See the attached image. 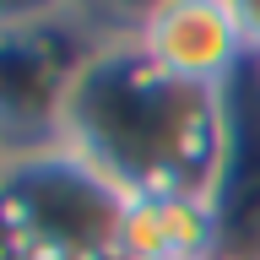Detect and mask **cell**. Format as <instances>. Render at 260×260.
<instances>
[{"label": "cell", "mask_w": 260, "mask_h": 260, "mask_svg": "<svg viewBox=\"0 0 260 260\" xmlns=\"http://www.w3.org/2000/svg\"><path fill=\"white\" fill-rule=\"evenodd\" d=\"M222 141V92L162 71L136 38H98L65 103V152L119 184L206 195Z\"/></svg>", "instance_id": "cell-1"}, {"label": "cell", "mask_w": 260, "mask_h": 260, "mask_svg": "<svg viewBox=\"0 0 260 260\" xmlns=\"http://www.w3.org/2000/svg\"><path fill=\"white\" fill-rule=\"evenodd\" d=\"M98 32L71 11L0 27V152L32 157L65 141V103Z\"/></svg>", "instance_id": "cell-3"}, {"label": "cell", "mask_w": 260, "mask_h": 260, "mask_svg": "<svg viewBox=\"0 0 260 260\" xmlns=\"http://www.w3.org/2000/svg\"><path fill=\"white\" fill-rule=\"evenodd\" d=\"M157 6H168V0H65V11L87 22L98 38H136Z\"/></svg>", "instance_id": "cell-7"}, {"label": "cell", "mask_w": 260, "mask_h": 260, "mask_svg": "<svg viewBox=\"0 0 260 260\" xmlns=\"http://www.w3.org/2000/svg\"><path fill=\"white\" fill-rule=\"evenodd\" d=\"M136 44L174 76L195 87H222L244 60V32L228 11V0H168L141 22Z\"/></svg>", "instance_id": "cell-5"}, {"label": "cell", "mask_w": 260, "mask_h": 260, "mask_svg": "<svg viewBox=\"0 0 260 260\" xmlns=\"http://www.w3.org/2000/svg\"><path fill=\"white\" fill-rule=\"evenodd\" d=\"M0 168H6V152H0Z\"/></svg>", "instance_id": "cell-10"}, {"label": "cell", "mask_w": 260, "mask_h": 260, "mask_svg": "<svg viewBox=\"0 0 260 260\" xmlns=\"http://www.w3.org/2000/svg\"><path fill=\"white\" fill-rule=\"evenodd\" d=\"M65 0H0V27H22V22H44L60 16Z\"/></svg>", "instance_id": "cell-8"}, {"label": "cell", "mask_w": 260, "mask_h": 260, "mask_svg": "<svg viewBox=\"0 0 260 260\" xmlns=\"http://www.w3.org/2000/svg\"><path fill=\"white\" fill-rule=\"evenodd\" d=\"M228 11H233V22L244 32V49L260 54V0H228Z\"/></svg>", "instance_id": "cell-9"}, {"label": "cell", "mask_w": 260, "mask_h": 260, "mask_svg": "<svg viewBox=\"0 0 260 260\" xmlns=\"http://www.w3.org/2000/svg\"><path fill=\"white\" fill-rule=\"evenodd\" d=\"M125 190L76 152H32L0 168V260H125Z\"/></svg>", "instance_id": "cell-2"}, {"label": "cell", "mask_w": 260, "mask_h": 260, "mask_svg": "<svg viewBox=\"0 0 260 260\" xmlns=\"http://www.w3.org/2000/svg\"><path fill=\"white\" fill-rule=\"evenodd\" d=\"M222 141L206 201L217 217V260H260V54L217 87Z\"/></svg>", "instance_id": "cell-4"}, {"label": "cell", "mask_w": 260, "mask_h": 260, "mask_svg": "<svg viewBox=\"0 0 260 260\" xmlns=\"http://www.w3.org/2000/svg\"><path fill=\"white\" fill-rule=\"evenodd\" d=\"M125 260H217V217L201 190H141L125 195L119 222Z\"/></svg>", "instance_id": "cell-6"}]
</instances>
